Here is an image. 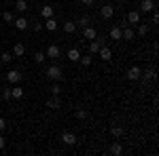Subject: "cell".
<instances>
[{
    "instance_id": "37",
    "label": "cell",
    "mask_w": 159,
    "mask_h": 156,
    "mask_svg": "<svg viewBox=\"0 0 159 156\" xmlns=\"http://www.w3.org/2000/svg\"><path fill=\"white\" fill-rule=\"evenodd\" d=\"M4 129H7V120L0 118V131H4Z\"/></svg>"
},
{
    "instance_id": "10",
    "label": "cell",
    "mask_w": 159,
    "mask_h": 156,
    "mask_svg": "<svg viewBox=\"0 0 159 156\" xmlns=\"http://www.w3.org/2000/svg\"><path fill=\"white\" fill-rule=\"evenodd\" d=\"M155 11V0H142L140 2V13H151Z\"/></svg>"
},
{
    "instance_id": "39",
    "label": "cell",
    "mask_w": 159,
    "mask_h": 156,
    "mask_svg": "<svg viewBox=\"0 0 159 156\" xmlns=\"http://www.w3.org/2000/svg\"><path fill=\"white\" fill-rule=\"evenodd\" d=\"M81 2H83V4H85V6H91V4H93V2H96V0H81Z\"/></svg>"
},
{
    "instance_id": "2",
    "label": "cell",
    "mask_w": 159,
    "mask_h": 156,
    "mask_svg": "<svg viewBox=\"0 0 159 156\" xmlns=\"http://www.w3.org/2000/svg\"><path fill=\"white\" fill-rule=\"evenodd\" d=\"M61 144L64 145H76L79 139H76V135H74L72 131H64L61 133Z\"/></svg>"
},
{
    "instance_id": "35",
    "label": "cell",
    "mask_w": 159,
    "mask_h": 156,
    "mask_svg": "<svg viewBox=\"0 0 159 156\" xmlns=\"http://www.w3.org/2000/svg\"><path fill=\"white\" fill-rule=\"evenodd\" d=\"M2 99H4V101L11 99V89H2Z\"/></svg>"
},
{
    "instance_id": "28",
    "label": "cell",
    "mask_w": 159,
    "mask_h": 156,
    "mask_svg": "<svg viewBox=\"0 0 159 156\" xmlns=\"http://www.w3.org/2000/svg\"><path fill=\"white\" fill-rule=\"evenodd\" d=\"M79 61H81V65H83V68H89V65H91V61H93V59H91V53H89V55H81V59H79Z\"/></svg>"
},
{
    "instance_id": "36",
    "label": "cell",
    "mask_w": 159,
    "mask_h": 156,
    "mask_svg": "<svg viewBox=\"0 0 159 156\" xmlns=\"http://www.w3.org/2000/svg\"><path fill=\"white\" fill-rule=\"evenodd\" d=\"M151 15H153V17H151V19H153V23H159V13H157V9H155V11H151Z\"/></svg>"
},
{
    "instance_id": "14",
    "label": "cell",
    "mask_w": 159,
    "mask_h": 156,
    "mask_svg": "<svg viewBox=\"0 0 159 156\" xmlns=\"http://www.w3.org/2000/svg\"><path fill=\"white\" fill-rule=\"evenodd\" d=\"M13 25H15V27H17V30H21V32H24V30H28V19H25V17H15V21H13Z\"/></svg>"
},
{
    "instance_id": "12",
    "label": "cell",
    "mask_w": 159,
    "mask_h": 156,
    "mask_svg": "<svg viewBox=\"0 0 159 156\" xmlns=\"http://www.w3.org/2000/svg\"><path fill=\"white\" fill-rule=\"evenodd\" d=\"M136 38V32L132 30V25L129 27H121V40H134Z\"/></svg>"
},
{
    "instance_id": "27",
    "label": "cell",
    "mask_w": 159,
    "mask_h": 156,
    "mask_svg": "<svg viewBox=\"0 0 159 156\" xmlns=\"http://www.w3.org/2000/svg\"><path fill=\"white\" fill-rule=\"evenodd\" d=\"M15 17H17V15H15L13 11H4V13H2V19H4L7 23H13V21H15Z\"/></svg>"
},
{
    "instance_id": "11",
    "label": "cell",
    "mask_w": 159,
    "mask_h": 156,
    "mask_svg": "<svg viewBox=\"0 0 159 156\" xmlns=\"http://www.w3.org/2000/svg\"><path fill=\"white\" fill-rule=\"evenodd\" d=\"M98 57H100V59H104V61H110V59H112V51H110L108 47L102 44V48L98 51Z\"/></svg>"
},
{
    "instance_id": "8",
    "label": "cell",
    "mask_w": 159,
    "mask_h": 156,
    "mask_svg": "<svg viewBox=\"0 0 159 156\" xmlns=\"http://www.w3.org/2000/svg\"><path fill=\"white\" fill-rule=\"evenodd\" d=\"M45 106H47L49 110H57V108H61V97H60V95H53L51 99H47V101H45Z\"/></svg>"
},
{
    "instance_id": "3",
    "label": "cell",
    "mask_w": 159,
    "mask_h": 156,
    "mask_svg": "<svg viewBox=\"0 0 159 156\" xmlns=\"http://www.w3.org/2000/svg\"><path fill=\"white\" fill-rule=\"evenodd\" d=\"M102 44H104V38L96 36L91 42H89V53H91V55H98V51L102 48Z\"/></svg>"
},
{
    "instance_id": "20",
    "label": "cell",
    "mask_w": 159,
    "mask_h": 156,
    "mask_svg": "<svg viewBox=\"0 0 159 156\" xmlns=\"http://www.w3.org/2000/svg\"><path fill=\"white\" fill-rule=\"evenodd\" d=\"M40 17H43V19H49V17H53V6H51V4H45V6L40 9Z\"/></svg>"
},
{
    "instance_id": "41",
    "label": "cell",
    "mask_w": 159,
    "mask_h": 156,
    "mask_svg": "<svg viewBox=\"0 0 159 156\" xmlns=\"http://www.w3.org/2000/svg\"><path fill=\"white\" fill-rule=\"evenodd\" d=\"M117 2H123V0H117Z\"/></svg>"
},
{
    "instance_id": "33",
    "label": "cell",
    "mask_w": 159,
    "mask_h": 156,
    "mask_svg": "<svg viewBox=\"0 0 159 156\" xmlns=\"http://www.w3.org/2000/svg\"><path fill=\"white\" fill-rule=\"evenodd\" d=\"M147 34H148V25L138 23V36H147Z\"/></svg>"
},
{
    "instance_id": "31",
    "label": "cell",
    "mask_w": 159,
    "mask_h": 156,
    "mask_svg": "<svg viewBox=\"0 0 159 156\" xmlns=\"http://www.w3.org/2000/svg\"><path fill=\"white\" fill-rule=\"evenodd\" d=\"M45 59H47V55H45L43 51H36V53H34V61H36V63H43Z\"/></svg>"
},
{
    "instance_id": "19",
    "label": "cell",
    "mask_w": 159,
    "mask_h": 156,
    "mask_svg": "<svg viewBox=\"0 0 159 156\" xmlns=\"http://www.w3.org/2000/svg\"><path fill=\"white\" fill-rule=\"evenodd\" d=\"M21 97H24V89L19 84H15L11 89V99H21Z\"/></svg>"
},
{
    "instance_id": "22",
    "label": "cell",
    "mask_w": 159,
    "mask_h": 156,
    "mask_svg": "<svg viewBox=\"0 0 159 156\" xmlns=\"http://www.w3.org/2000/svg\"><path fill=\"white\" fill-rule=\"evenodd\" d=\"M24 53H25V47L21 44V42H17V44L13 47V57H21Z\"/></svg>"
},
{
    "instance_id": "13",
    "label": "cell",
    "mask_w": 159,
    "mask_h": 156,
    "mask_svg": "<svg viewBox=\"0 0 159 156\" xmlns=\"http://www.w3.org/2000/svg\"><path fill=\"white\" fill-rule=\"evenodd\" d=\"M155 68H148V70H142V74H140V78L144 80V82H148V80H155Z\"/></svg>"
},
{
    "instance_id": "23",
    "label": "cell",
    "mask_w": 159,
    "mask_h": 156,
    "mask_svg": "<svg viewBox=\"0 0 159 156\" xmlns=\"http://www.w3.org/2000/svg\"><path fill=\"white\" fill-rule=\"evenodd\" d=\"M64 32L66 34H74L76 32V23L74 21H64Z\"/></svg>"
},
{
    "instance_id": "34",
    "label": "cell",
    "mask_w": 159,
    "mask_h": 156,
    "mask_svg": "<svg viewBox=\"0 0 159 156\" xmlns=\"http://www.w3.org/2000/svg\"><path fill=\"white\" fill-rule=\"evenodd\" d=\"M51 93H53V95H60L61 93V86H60V82H53L51 84V89H49Z\"/></svg>"
},
{
    "instance_id": "29",
    "label": "cell",
    "mask_w": 159,
    "mask_h": 156,
    "mask_svg": "<svg viewBox=\"0 0 159 156\" xmlns=\"http://www.w3.org/2000/svg\"><path fill=\"white\" fill-rule=\"evenodd\" d=\"M74 116H76L79 120H85L87 116H89V114H87V110H85V108H76V112H74Z\"/></svg>"
},
{
    "instance_id": "1",
    "label": "cell",
    "mask_w": 159,
    "mask_h": 156,
    "mask_svg": "<svg viewBox=\"0 0 159 156\" xmlns=\"http://www.w3.org/2000/svg\"><path fill=\"white\" fill-rule=\"evenodd\" d=\"M45 76H47L49 80H53V82H61V80H64V70H61L57 63H53V65H49V68L45 70Z\"/></svg>"
},
{
    "instance_id": "7",
    "label": "cell",
    "mask_w": 159,
    "mask_h": 156,
    "mask_svg": "<svg viewBox=\"0 0 159 156\" xmlns=\"http://www.w3.org/2000/svg\"><path fill=\"white\" fill-rule=\"evenodd\" d=\"M112 15H115V6H110V4L100 6V17L102 19H112Z\"/></svg>"
},
{
    "instance_id": "18",
    "label": "cell",
    "mask_w": 159,
    "mask_h": 156,
    "mask_svg": "<svg viewBox=\"0 0 159 156\" xmlns=\"http://www.w3.org/2000/svg\"><path fill=\"white\" fill-rule=\"evenodd\" d=\"M74 23H76V27H87V25L91 23V17H89V15H81Z\"/></svg>"
},
{
    "instance_id": "16",
    "label": "cell",
    "mask_w": 159,
    "mask_h": 156,
    "mask_svg": "<svg viewBox=\"0 0 159 156\" xmlns=\"http://www.w3.org/2000/svg\"><path fill=\"white\" fill-rule=\"evenodd\" d=\"M66 57H68V59L72 61V63H76V61L81 59V51H79L76 47H72L70 51H68V55H66Z\"/></svg>"
},
{
    "instance_id": "4",
    "label": "cell",
    "mask_w": 159,
    "mask_h": 156,
    "mask_svg": "<svg viewBox=\"0 0 159 156\" xmlns=\"http://www.w3.org/2000/svg\"><path fill=\"white\" fill-rule=\"evenodd\" d=\"M7 80L11 84H19L24 80V76H21V72H17V70H9V72H7Z\"/></svg>"
},
{
    "instance_id": "30",
    "label": "cell",
    "mask_w": 159,
    "mask_h": 156,
    "mask_svg": "<svg viewBox=\"0 0 159 156\" xmlns=\"http://www.w3.org/2000/svg\"><path fill=\"white\" fill-rule=\"evenodd\" d=\"M11 59H15V57H13V53H9V51H4V53L0 55V61H2V63H11Z\"/></svg>"
},
{
    "instance_id": "40",
    "label": "cell",
    "mask_w": 159,
    "mask_h": 156,
    "mask_svg": "<svg viewBox=\"0 0 159 156\" xmlns=\"http://www.w3.org/2000/svg\"><path fill=\"white\" fill-rule=\"evenodd\" d=\"M61 2H68V0H61Z\"/></svg>"
},
{
    "instance_id": "6",
    "label": "cell",
    "mask_w": 159,
    "mask_h": 156,
    "mask_svg": "<svg viewBox=\"0 0 159 156\" xmlns=\"http://www.w3.org/2000/svg\"><path fill=\"white\" fill-rule=\"evenodd\" d=\"M49 59H57V57H61V48L57 47V44H49L47 47V53H45Z\"/></svg>"
},
{
    "instance_id": "5",
    "label": "cell",
    "mask_w": 159,
    "mask_h": 156,
    "mask_svg": "<svg viewBox=\"0 0 159 156\" xmlns=\"http://www.w3.org/2000/svg\"><path fill=\"white\" fill-rule=\"evenodd\" d=\"M140 74H142V70L138 68V65H132L129 70H127V80H132V82H136V80H140Z\"/></svg>"
},
{
    "instance_id": "25",
    "label": "cell",
    "mask_w": 159,
    "mask_h": 156,
    "mask_svg": "<svg viewBox=\"0 0 159 156\" xmlns=\"http://www.w3.org/2000/svg\"><path fill=\"white\" fill-rule=\"evenodd\" d=\"M15 11L17 13H25L28 11V2H25V0H17V2H15Z\"/></svg>"
},
{
    "instance_id": "9",
    "label": "cell",
    "mask_w": 159,
    "mask_h": 156,
    "mask_svg": "<svg viewBox=\"0 0 159 156\" xmlns=\"http://www.w3.org/2000/svg\"><path fill=\"white\" fill-rule=\"evenodd\" d=\"M43 23H45V30H47V32H55L57 25H60V21H57L55 17H49V19H45Z\"/></svg>"
},
{
    "instance_id": "15",
    "label": "cell",
    "mask_w": 159,
    "mask_h": 156,
    "mask_svg": "<svg viewBox=\"0 0 159 156\" xmlns=\"http://www.w3.org/2000/svg\"><path fill=\"white\" fill-rule=\"evenodd\" d=\"M127 21H129V25H138L140 23V11H129L127 13Z\"/></svg>"
},
{
    "instance_id": "21",
    "label": "cell",
    "mask_w": 159,
    "mask_h": 156,
    "mask_svg": "<svg viewBox=\"0 0 159 156\" xmlns=\"http://www.w3.org/2000/svg\"><path fill=\"white\" fill-rule=\"evenodd\" d=\"M123 127H119V124H112V127H110V135H112V137H115V139H119V137H123Z\"/></svg>"
},
{
    "instance_id": "32",
    "label": "cell",
    "mask_w": 159,
    "mask_h": 156,
    "mask_svg": "<svg viewBox=\"0 0 159 156\" xmlns=\"http://www.w3.org/2000/svg\"><path fill=\"white\" fill-rule=\"evenodd\" d=\"M32 30H34V32H43V30H45V23H43V21H32Z\"/></svg>"
},
{
    "instance_id": "24",
    "label": "cell",
    "mask_w": 159,
    "mask_h": 156,
    "mask_svg": "<svg viewBox=\"0 0 159 156\" xmlns=\"http://www.w3.org/2000/svg\"><path fill=\"white\" fill-rule=\"evenodd\" d=\"M110 154H115V156L123 154V148H121V144H119V141H112V145H110Z\"/></svg>"
},
{
    "instance_id": "26",
    "label": "cell",
    "mask_w": 159,
    "mask_h": 156,
    "mask_svg": "<svg viewBox=\"0 0 159 156\" xmlns=\"http://www.w3.org/2000/svg\"><path fill=\"white\" fill-rule=\"evenodd\" d=\"M110 40H121V27H110Z\"/></svg>"
},
{
    "instance_id": "17",
    "label": "cell",
    "mask_w": 159,
    "mask_h": 156,
    "mask_svg": "<svg viewBox=\"0 0 159 156\" xmlns=\"http://www.w3.org/2000/svg\"><path fill=\"white\" fill-rule=\"evenodd\" d=\"M83 36H85L87 40H93V38L98 36V32H96V27H91V25H87V27H83Z\"/></svg>"
},
{
    "instance_id": "38",
    "label": "cell",
    "mask_w": 159,
    "mask_h": 156,
    "mask_svg": "<svg viewBox=\"0 0 159 156\" xmlns=\"http://www.w3.org/2000/svg\"><path fill=\"white\" fill-rule=\"evenodd\" d=\"M4 145H7V139H4V137L0 135V150H4Z\"/></svg>"
}]
</instances>
